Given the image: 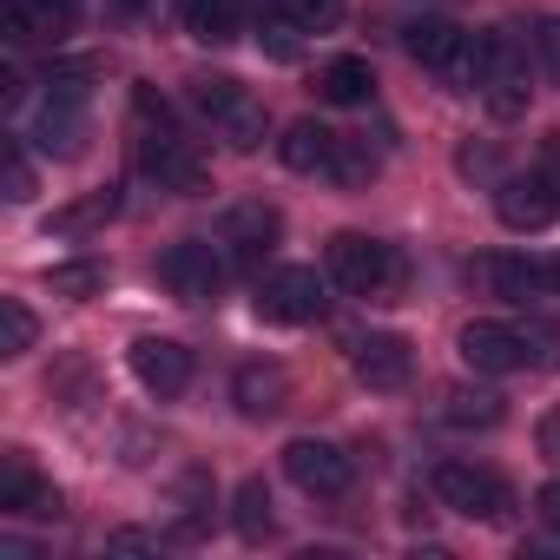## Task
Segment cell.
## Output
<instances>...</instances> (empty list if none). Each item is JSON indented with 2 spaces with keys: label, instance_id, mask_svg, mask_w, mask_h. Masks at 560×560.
<instances>
[{
  "label": "cell",
  "instance_id": "6da1fadb",
  "mask_svg": "<svg viewBox=\"0 0 560 560\" xmlns=\"http://www.w3.org/2000/svg\"><path fill=\"white\" fill-rule=\"evenodd\" d=\"M132 119H139V165H145L159 185H172V191H205V185H211L205 159H198L191 139L172 126V113H165V100H159L152 86L132 93Z\"/></svg>",
  "mask_w": 560,
  "mask_h": 560
},
{
  "label": "cell",
  "instance_id": "7a4b0ae2",
  "mask_svg": "<svg viewBox=\"0 0 560 560\" xmlns=\"http://www.w3.org/2000/svg\"><path fill=\"white\" fill-rule=\"evenodd\" d=\"M330 277H337L350 298H363V304H389L402 291V257L383 237L343 231V237H330Z\"/></svg>",
  "mask_w": 560,
  "mask_h": 560
},
{
  "label": "cell",
  "instance_id": "3957f363",
  "mask_svg": "<svg viewBox=\"0 0 560 560\" xmlns=\"http://www.w3.org/2000/svg\"><path fill=\"white\" fill-rule=\"evenodd\" d=\"M191 100H198V113L218 126V139H224L231 152H257V145H264V132H270L264 100H257V93H244L237 80L205 73V80H191Z\"/></svg>",
  "mask_w": 560,
  "mask_h": 560
},
{
  "label": "cell",
  "instance_id": "277c9868",
  "mask_svg": "<svg viewBox=\"0 0 560 560\" xmlns=\"http://www.w3.org/2000/svg\"><path fill=\"white\" fill-rule=\"evenodd\" d=\"M330 311V284L311 264H284L257 284V317L264 324H317Z\"/></svg>",
  "mask_w": 560,
  "mask_h": 560
},
{
  "label": "cell",
  "instance_id": "5b68a950",
  "mask_svg": "<svg viewBox=\"0 0 560 560\" xmlns=\"http://www.w3.org/2000/svg\"><path fill=\"white\" fill-rule=\"evenodd\" d=\"M435 494H442V508H455L468 521H508L514 514V488L501 475H488V468H468V462H442Z\"/></svg>",
  "mask_w": 560,
  "mask_h": 560
},
{
  "label": "cell",
  "instance_id": "8992f818",
  "mask_svg": "<svg viewBox=\"0 0 560 560\" xmlns=\"http://www.w3.org/2000/svg\"><path fill=\"white\" fill-rule=\"evenodd\" d=\"M218 250H224V244H198V237L172 244V250L159 257L165 291H172V298H185V304H211V298L224 291V257H218Z\"/></svg>",
  "mask_w": 560,
  "mask_h": 560
},
{
  "label": "cell",
  "instance_id": "52a82bcc",
  "mask_svg": "<svg viewBox=\"0 0 560 560\" xmlns=\"http://www.w3.org/2000/svg\"><path fill=\"white\" fill-rule=\"evenodd\" d=\"M284 475L304 488V494H317V501H337L350 481H357V462L337 448V442H317V435H298L291 448H284Z\"/></svg>",
  "mask_w": 560,
  "mask_h": 560
},
{
  "label": "cell",
  "instance_id": "ba28073f",
  "mask_svg": "<svg viewBox=\"0 0 560 560\" xmlns=\"http://www.w3.org/2000/svg\"><path fill=\"white\" fill-rule=\"evenodd\" d=\"M277 237H284V211L264 198H244L218 218V244L231 250V264H264L277 250Z\"/></svg>",
  "mask_w": 560,
  "mask_h": 560
},
{
  "label": "cell",
  "instance_id": "9c48e42d",
  "mask_svg": "<svg viewBox=\"0 0 560 560\" xmlns=\"http://www.w3.org/2000/svg\"><path fill=\"white\" fill-rule=\"evenodd\" d=\"M80 106H86V80L80 73H60L54 93H47V106H40V119H34L40 152H60V159L80 152V139H86V113Z\"/></svg>",
  "mask_w": 560,
  "mask_h": 560
},
{
  "label": "cell",
  "instance_id": "30bf717a",
  "mask_svg": "<svg viewBox=\"0 0 560 560\" xmlns=\"http://www.w3.org/2000/svg\"><path fill=\"white\" fill-rule=\"evenodd\" d=\"M462 363H468L475 376H514V370H527V337H521V324L475 317V324L462 330Z\"/></svg>",
  "mask_w": 560,
  "mask_h": 560
},
{
  "label": "cell",
  "instance_id": "8fae6325",
  "mask_svg": "<svg viewBox=\"0 0 560 560\" xmlns=\"http://www.w3.org/2000/svg\"><path fill=\"white\" fill-rule=\"evenodd\" d=\"M132 376H139L159 402H172V396H185V383H191V350L172 343V337H139V343H132Z\"/></svg>",
  "mask_w": 560,
  "mask_h": 560
},
{
  "label": "cell",
  "instance_id": "7c38bea8",
  "mask_svg": "<svg viewBox=\"0 0 560 560\" xmlns=\"http://www.w3.org/2000/svg\"><path fill=\"white\" fill-rule=\"evenodd\" d=\"M494 211H501V224H508V231H540V224L560 211V191H553V178H547V172L501 178V191H494Z\"/></svg>",
  "mask_w": 560,
  "mask_h": 560
},
{
  "label": "cell",
  "instance_id": "4fadbf2b",
  "mask_svg": "<svg viewBox=\"0 0 560 560\" xmlns=\"http://www.w3.org/2000/svg\"><path fill=\"white\" fill-rule=\"evenodd\" d=\"M231 402H237L250 422L284 416V409H291V370H284V363H244V370L231 376Z\"/></svg>",
  "mask_w": 560,
  "mask_h": 560
},
{
  "label": "cell",
  "instance_id": "5bb4252c",
  "mask_svg": "<svg viewBox=\"0 0 560 560\" xmlns=\"http://www.w3.org/2000/svg\"><path fill=\"white\" fill-rule=\"evenodd\" d=\"M0 508H8V514H34V521H54L60 514V494L27 468V455H8V462H0Z\"/></svg>",
  "mask_w": 560,
  "mask_h": 560
},
{
  "label": "cell",
  "instance_id": "9a60e30c",
  "mask_svg": "<svg viewBox=\"0 0 560 560\" xmlns=\"http://www.w3.org/2000/svg\"><path fill=\"white\" fill-rule=\"evenodd\" d=\"M350 363H357V376H363L370 389H402V383H409V370H416V357H409V343H402V337H389V330H376V337H363Z\"/></svg>",
  "mask_w": 560,
  "mask_h": 560
},
{
  "label": "cell",
  "instance_id": "2e32d148",
  "mask_svg": "<svg viewBox=\"0 0 560 560\" xmlns=\"http://www.w3.org/2000/svg\"><path fill=\"white\" fill-rule=\"evenodd\" d=\"M337 145H343V132H330V126H317V119H298L284 139H277V159H284L291 172H330Z\"/></svg>",
  "mask_w": 560,
  "mask_h": 560
},
{
  "label": "cell",
  "instance_id": "e0dca14e",
  "mask_svg": "<svg viewBox=\"0 0 560 560\" xmlns=\"http://www.w3.org/2000/svg\"><path fill=\"white\" fill-rule=\"evenodd\" d=\"M178 14H185V27H191V40H237V27H244V0H178Z\"/></svg>",
  "mask_w": 560,
  "mask_h": 560
},
{
  "label": "cell",
  "instance_id": "ac0fdd59",
  "mask_svg": "<svg viewBox=\"0 0 560 560\" xmlns=\"http://www.w3.org/2000/svg\"><path fill=\"white\" fill-rule=\"evenodd\" d=\"M370 60H357V54H343V60H330L324 73H317V93L330 100V106H363L370 100Z\"/></svg>",
  "mask_w": 560,
  "mask_h": 560
},
{
  "label": "cell",
  "instance_id": "d6986e66",
  "mask_svg": "<svg viewBox=\"0 0 560 560\" xmlns=\"http://www.w3.org/2000/svg\"><path fill=\"white\" fill-rule=\"evenodd\" d=\"M402 47H409V60H422V67H448L455 60V47H462V27H448V21H416V27H402Z\"/></svg>",
  "mask_w": 560,
  "mask_h": 560
},
{
  "label": "cell",
  "instance_id": "ffe728a7",
  "mask_svg": "<svg viewBox=\"0 0 560 560\" xmlns=\"http://www.w3.org/2000/svg\"><path fill=\"white\" fill-rule=\"evenodd\" d=\"M442 416H448L455 429H494L508 409H501L494 389H448V396H442Z\"/></svg>",
  "mask_w": 560,
  "mask_h": 560
},
{
  "label": "cell",
  "instance_id": "44dd1931",
  "mask_svg": "<svg viewBox=\"0 0 560 560\" xmlns=\"http://www.w3.org/2000/svg\"><path fill=\"white\" fill-rule=\"evenodd\" d=\"M231 508H237L231 521H237V534H244V540H264V534L277 527V514H270V488H264L257 475H250V481H237V501H231Z\"/></svg>",
  "mask_w": 560,
  "mask_h": 560
},
{
  "label": "cell",
  "instance_id": "7402d4cb",
  "mask_svg": "<svg viewBox=\"0 0 560 560\" xmlns=\"http://www.w3.org/2000/svg\"><path fill=\"white\" fill-rule=\"evenodd\" d=\"M488 277H494V291H501L508 304H527V298H540V291H547L540 264H527V257H501V264H488Z\"/></svg>",
  "mask_w": 560,
  "mask_h": 560
},
{
  "label": "cell",
  "instance_id": "603a6c76",
  "mask_svg": "<svg viewBox=\"0 0 560 560\" xmlns=\"http://www.w3.org/2000/svg\"><path fill=\"white\" fill-rule=\"evenodd\" d=\"M34 311L21 304V298H0V357H27L34 350Z\"/></svg>",
  "mask_w": 560,
  "mask_h": 560
},
{
  "label": "cell",
  "instance_id": "cb8c5ba5",
  "mask_svg": "<svg viewBox=\"0 0 560 560\" xmlns=\"http://www.w3.org/2000/svg\"><path fill=\"white\" fill-rule=\"evenodd\" d=\"M330 178H337V185H370V178H376V152H370L363 139H343L337 159H330Z\"/></svg>",
  "mask_w": 560,
  "mask_h": 560
},
{
  "label": "cell",
  "instance_id": "d4e9b609",
  "mask_svg": "<svg viewBox=\"0 0 560 560\" xmlns=\"http://www.w3.org/2000/svg\"><path fill=\"white\" fill-rule=\"evenodd\" d=\"M113 211H119V191H113V185H106V191H93V198H80V205H73V211H60V218H54V224H60V231H86V224H106V218H113Z\"/></svg>",
  "mask_w": 560,
  "mask_h": 560
},
{
  "label": "cell",
  "instance_id": "484cf974",
  "mask_svg": "<svg viewBox=\"0 0 560 560\" xmlns=\"http://www.w3.org/2000/svg\"><path fill=\"white\" fill-rule=\"evenodd\" d=\"M521 337H527V363H540V370H560V324H540V317H527V324H521Z\"/></svg>",
  "mask_w": 560,
  "mask_h": 560
},
{
  "label": "cell",
  "instance_id": "4316f807",
  "mask_svg": "<svg viewBox=\"0 0 560 560\" xmlns=\"http://www.w3.org/2000/svg\"><path fill=\"white\" fill-rule=\"evenodd\" d=\"M291 8V21L304 27V34H330L337 21H343V0H284Z\"/></svg>",
  "mask_w": 560,
  "mask_h": 560
},
{
  "label": "cell",
  "instance_id": "83f0119b",
  "mask_svg": "<svg viewBox=\"0 0 560 560\" xmlns=\"http://www.w3.org/2000/svg\"><path fill=\"white\" fill-rule=\"evenodd\" d=\"M21 8H27V14H34V27H40V34H54V40L80 21V0H21Z\"/></svg>",
  "mask_w": 560,
  "mask_h": 560
},
{
  "label": "cell",
  "instance_id": "f1b7e54d",
  "mask_svg": "<svg viewBox=\"0 0 560 560\" xmlns=\"http://www.w3.org/2000/svg\"><path fill=\"white\" fill-rule=\"evenodd\" d=\"M100 284H106L100 264H54V291H60V298H93Z\"/></svg>",
  "mask_w": 560,
  "mask_h": 560
},
{
  "label": "cell",
  "instance_id": "f546056e",
  "mask_svg": "<svg viewBox=\"0 0 560 560\" xmlns=\"http://www.w3.org/2000/svg\"><path fill=\"white\" fill-rule=\"evenodd\" d=\"M8 198H14V205H27V198H34V165H27V152H21V145H8Z\"/></svg>",
  "mask_w": 560,
  "mask_h": 560
},
{
  "label": "cell",
  "instance_id": "4dcf8cb0",
  "mask_svg": "<svg viewBox=\"0 0 560 560\" xmlns=\"http://www.w3.org/2000/svg\"><path fill=\"white\" fill-rule=\"evenodd\" d=\"M534 442H540V455H547V462L560 468V409H547V416H540V429H534Z\"/></svg>",
  "mask_w": 560,
  "mask_h": 560
},
{
  "label": "cell",
  "instance_id": "1f68e13d",
  "mask_svg": "<svg viewBox=\"0 0 560 560\" xmlns=\"http://www.w3.org/2000/svg\"><path fill=\"white\" fill-rule=\"evenodd\" d=\"M106 547H113V553H159V534H132V527H126V534H113Z\"/></svg>",
  "mask_w": 560,
  "mask_h": 560
},
{
  "label": "cell",
  "instance_id": "d6a6232c",
  "mask_svg": "<svg viewBox=\"0 0 560 560\" xmlns=\"http://www.w3.org/2000/svg\"><path fill=\"white\" fill-rule=\"evenodd\" d=\"M540 54H547V73L560 80V21H540Z\"/></svg>",
  "mask_w": 560,
  "mask_h": 560
},
{
  "label": "cell",
  "instance_id": "836d02e7",
  "mask_svg": "<svg viewBox=\"0 0 560 560\" xmlns=\"http://www.w3.org/2000/svg\"><path fill=\"white\" fill-rule=\"evenodd\" d=\"M534 508H540V521H547V527L560 534V481H547V488L534 494Z\"/></svg>",
  "mask_w": 560,
  "mask_h": 560
},
{
  "label": "cell",
  "instance_id": "e575fe53",
  "mask_svg": "<svg viewBox=\"0 0 560 560\" xmlns=\"http://www.w3.org/2000/svg\"><path fill=\"white\" fill-rule=\"evenodd\" d=\"M540 172H547V178H553V191H560V132L547 139V159H540Z\"/></svg>",
  "mask_w": 560,
  "mask_h": 560
},
{
  "label": "cell",
  "instance_id": "d590c367",
  "mask_svg": "<svg viewBox=\"0 0 560 560\" xmlns=\"http://www.w3.org/2000/svg\"><path fill=\"white\" fill-rule=\"evenodd\" d=\"M540 277H547V298H560V257H547V264H540Z\"/></svg>",
  "mask_w": 560,
  "mask_h": 560
},
{
  "label": "cell",
  "instance_id": "8d00e7d4",
  "mask_svg": "<svg viewBox=\"0 0 560 560\" xmlns=\"http://www.w3.org/2000/svg\"><path fill=\"white\" fill-rule=\"evenodd\" d=\"M113 8H119V14H139V8H152V0H113Z\"/></svg>",
  "mask_w": 560,
  "mask_h": 560
}]
</instances>
